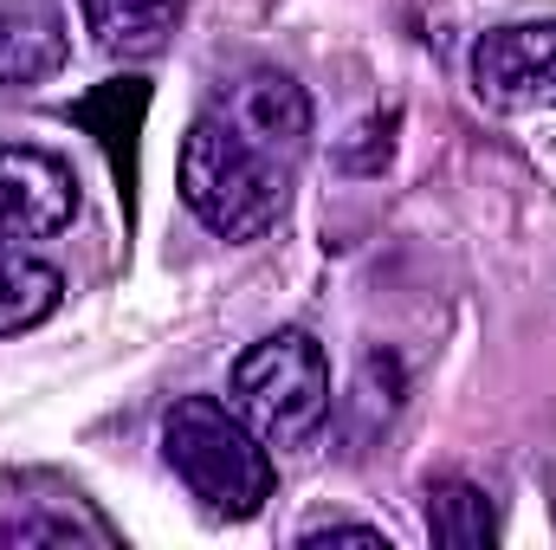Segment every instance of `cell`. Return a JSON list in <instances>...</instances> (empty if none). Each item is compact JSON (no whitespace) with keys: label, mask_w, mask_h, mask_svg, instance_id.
Returning a JSON list of instances; mask_svg holds the SVG:
<instances>
[{"label":"cell","mask_w":556,"mask_h":550,"mask_svg":"<svg viewBox=\"0 0 556 550\" xmlns=\"http://www.w3.org/2000/svg\"><path fill=\"white\" fill-rule=\"evenodd\" d=\"M311 149V98L291 72L253 65L227 78L181 142V201L188 214L227 240L253 247L285 221L298 162Z\"/></svg>","instance_id":"6da1fadb"},{"label":"cell","mask_w":556,"mask_h":550,"mask_svg":"<svg viewBox=\"0 0 556 550\" xmlns=\"http://www.w3.org/2000/svg\"><path fill=\"white\" fill-rule=\"evenodd\" d=\"M162 460L220 518H260L278 473L260 427L214 396H175L162 414Z\"/></svg>","instance_id":"7a4b0ae2"},{"label":"cell","mask_w":556,"mask_h":550,"mask_svg":"<svg viewBox=\"0 0 556 550\" xmlns=\"http://www.w3.org/2000/svg\"><path fill=\"white\" fill-rule=\"evenodd\" d=\"M233 409L266 447H298L330 414V357L311 330H273L233 363Z\"/></svg>","instance_id":"3957f363"},{"label":"cell","mask_w":556,"mask_h":550,"mask_svg":"<svg viewBox=\"0 0 556 550\" xmlns=\"http://www.w3.org/2000/svg\"><path fill=\"white\" fill-rule=\"evenodd\" d=\"M117 550L111 518L65 479L52 473H20V479H0V550Z\"/></svg>","instance_id":"277c9868"},{"label":"cell","mask_w":556,"mask_h":550,"mask_svg":"<svg viewBox=\"0 0 556 550\" xmlns=\"http://www.w3.org/2000/svg\"><path fill=\"white\" fill-rule=\"evenodd\" d=\"M472 91L479 104L518 117V111H551L556 104V20L498 26L472 46Z\"/></svg>","instance_id":"5b68a950"},{"label":"cell","mask_w":556,"mask_h":550,"mask_svg":"<svg viewBox=\"0 0 556 550\" xmlns=\"http://www.w3.org/2000/svg\"><path fill=\"white\" fill-rule=\"evenodd\" d=\"M78 221V175L52 149L0 142V240H52Z\"/></svg>","instance_id":"8992f818"},{"label":"cell","mask_w":556,"mask_h":550,"mask_svg":"<svg viewBox=\"0 0 556 550\" xmlns=\"http://www.w3.org/2000/svg\"><path fill=\"white\" fill-rule=\"evenodd\" d=\"M72 59V33L59 0H0V91H33L59 78Z\"/></svg>","instance_id":"52a82bcc"},{"label":"cell","mask_w":556,"mask_h":550,"mask_svg":"<svg viewBox=\"0 0 556 550\" xmlns=\"http://www.w3.org/2000/svg\"><path fill=\"white\" fill-rule=\"evenodd\" d=\"M78 13L111 59H155L175 39L188 0H78Z\"/></svg>","instance_id":"ba28073f"},{"label":"cell","mask_w":556,"mask_h":550,"mask_svg":"<svg viewBox=\"0 0 556 550\" xmlns=\"http://www.w3.org/2000/svg\"><path fill=\"white\" fill-rule=\"evenodd\" d=\"M142 111H149V85H142V78H111V85H98V91L72 111L85 130H98V142L111 149V162H117V175H124V195H130V182H137Z\"/></svg>","instance_id":"9c48e42d"},{"label":"cell","mask_w":556,"mask_h":550,"mask_svg":"<svg viewBox=\"0 0 556 550\" xmlns=\"http://www.w3.org/2000/svg\"><path fill=\"white\" fill-rule=\"evenodd\" d=\"M65 298L59 266H46L26 247H0V337H20L33 324H46Z\"/></svg>","instance_id":"30bf717a"},{"label":"cell","mask_w":556,"mask_h":550,"mask_svg":"<svg viewBox=\"0 0 556 550\" xmlns=\"http://www.w3.org/2000/svg\"><path fill=\"white\" fill-rule=\"evenodd\" d=\"M492 499L472 479H433L427 486V538L440 550H485L492 545Z\"/></svg>","instance_id":"8fae6325"},{"label":"cell","mask_w":556,"mask_h":550,"mask_svg":"<svg viewBox=\"0 0 556 550\" xmlns=\"http://www.w3.org/2000/svg\"><path fill=\"white\" fill-rule=\"evenodd\" d=\"M395 124H402L395 111H389V117L356 124V130H350L356 142H343V149H337V162H343V168H356V175H382V162L395 155Z\"/></svg>","instance_id":"7c38bea8"},{"label":"cell","mask_w":556,"mask_h":550,"mask_svg":"<svg viewBox=\"0 0 556 550\" xmlns=\"http://www.w3.org/2000/svg\"><path fill=\"white\" fill-rule=\"evenodd\" d=\"M298 545H382L389 550V532L382 525H350V518H324V525H304L298 532Z\"/></svg>","instance_id":"4fadbf2b"}]
</instances>
